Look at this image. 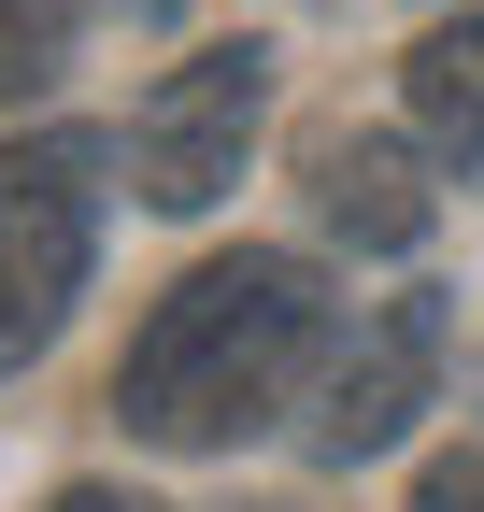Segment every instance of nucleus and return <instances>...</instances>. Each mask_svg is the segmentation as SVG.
Masks as SVG:
<instances>
[{"instance_id":"obj_1","label":"nucleus","mask_w":484,"mask_h":512,"mask_svg":"<svg viewBox=\"0 0 484 512\" xmlns=\"http://www.w3.org/2000/svg\"><path fill=\"white\" fill-rule=\"evenodd\" d=\"M314 342H328V285L299 271V256H271V242L200 256V271L143 313V342L114 356V413H129V441H157V456H228L242 427H271L299 399Z\"/></svg>"},{"instance_id":"obj_2","label":"nucleus","mask_w":484,"mask_h":512,"mask_svg":"<svg viewBox=\"0 0 484 512\" xmlns=\"http://www.w3.org/2000/svg\"><path fill=\"white\" fill-rule=\"evenodd\" d=\"M100 171H114L100 128H29V143H0V384H15L57 342V313L86 299Z\"/></svg>"},{"instance_id":"obj_3","label":"nucleus","mask_w":484,"mask_h":512,"mask_svg":"<svg viewBox=\"0 0 484 512\" xmlns=\"http://www.w3.org/2000/svg\"><path fill=\"white\" fill-rule=\"evenodd\" d=\"M257 114H271V43H200L186 72H157V100L129 114V185L157 214H214L242 185Z\"/></svg>"},{"instance_id":"obj_4","label":"nucleus","mask_w":484,"mask_h":512,"mask_svg":"<svg viewBox=\"0 0 484 512\" xmlns=\"http://www.w3.org/2000/svg\"><path fill=\"white\" fill-rule=\"evenodd\" d=\"M428 384H442V299L413 285V299H371L342 328V356H328V399H314V456L328 470H356V456H385V441L428 413Z\"/></svg>"},{"instance_id":"obj_5","label":"nucleus","mask_w":484,"mask_h":512,"mask_svg":"<svg viewBox=\"0 0 484 512\" xmlns=\"http://www.w3.org/2000/svg\"><path fill=\"white\" fill-rule=\"evenodd\" d=\"M314 214H328L356 256H413L428 214H442L428 143H399V128H328V143H314Z\"/></svg>"},{"instance_id":"obj_6","label":"nucleus","mask_w":484,"mask_h":512,"mask_svg":"<svg viewBox=\"0 0 484 512\" xmlns=\"http://www.w3.org/2000/svg\"><path fill=\"white\" fill-rule=\"evenodd\" d=\"M399 100H413V143H428L442 171H484V15H442L428 43H413Z\"/></svg>"},{"instance_id":"obj_7","label":"nucleus","mask_w":484,"mask_h":512,"mask_svg":"<svg viewBox=\"0 0 484 512\" xmlns=\"http://www.w3.org/2000/svg\"><path fill=\"white\" fill-rule=\"evenodd\" d=\"M72 72V0H0V114Z\"/></svg>"},{"instance_id":"obj_8","label":"nucleus","mask_w":484,"mask_h":512,"mask_svg":"<svg viewBox=\"0 0 484 512\" xmlns=\"http://www.w3.org/2000/svg\"><path fill=\"white\" fill-rule=\"evenodd\" d=\"M413 512H484V441H470V456H442L428 484H413Z\"/></svg>"},{"instance_id":"obj_9","label":"nucleus","mask_w":484,"mask_h":512,"mask_svg":"<svg viewBox=\"0 0 484 512\" xmlns=\"http://www.w3.org/2000/svg\"><path fill=\"white\" fill-rule=\"evenodd\" d=\"M43 512H157V498H129V484H57Z\"/></svg>"},{"instance_id":"obj_10","label":"nucleus","mask_w":484,"mask_h":512,"mask_svg":"<svg viewBox=\"0 0 484 512\" xmlns=\"http://www.w3.org/2000/svg\"><path fill=\"white\" fill-rule=\"evenodd\" d=\"M114 15H129V29H171V15H186V0H114Z\"/></svg>"}]
</instances>
